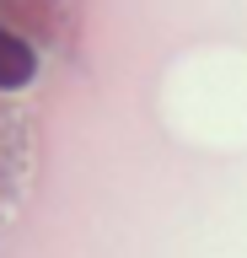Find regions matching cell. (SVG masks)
Wrapping results in <instances>:
<instances>
[{
  "label": "cell",
  "instance_id": "cell-1",
  "mask_svg": "<svg viewBox=\"0 0 247 258\" xmlns=\"http://www.w3.org/2000/svg\"><path fill=\"white\" fill-rule=\"evenodd\" d=\"M33 70H38L33 43H27L22 32L0 27V86H6V92H11V86H27V81H33Z\"/></svg>",
  "mask_w": 247,
  "mask_h": 258
}]
</instances>
